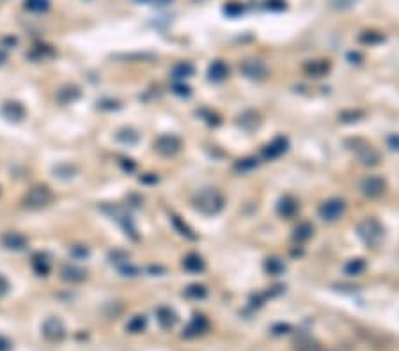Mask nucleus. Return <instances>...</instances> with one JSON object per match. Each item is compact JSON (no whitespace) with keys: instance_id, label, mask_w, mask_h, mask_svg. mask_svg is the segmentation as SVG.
<instances>
[{"instance_id":"f257e3e1","label":"nucleus","mask_w":399,"mask_h":351,"mask_svg":"<svg viewBox=\"0 0 399 351\" xmlns=\"http://www.w3.org/2000/svg\"><path fill=\"white\" fill-rule=\"evenodd\" d=\"M225 199L217 188H204L194 195V207L202 215H217L224 209Z\"/></svg>"},{"instance_id":"f03ea898","label":"nucleus","mask_w":399,"mask_h":351,"mask_svg":"<svg viewBox=\"0 0 399 351\" xmlns=\"http://www.w3.org/2000/svg\"><path fill=\"white\" fill-rule=\"evenodd\" d=\"M357 233L362 240L371 247H376L380 241L383 240V227L378 220H374V218H364L362 222H358L357 225Z\"/></svg>"},{"instance_id":"7ed1b4c3","label":"nucleus","mask_w":399,"mask_h":351,"mask_svg":"<svg viewBox=\"0 0 399 351\" xmlns=\"http://www.w3.org/2000/svg\"><path fill=\"white\" fill-rule=\"evenodd\" d=\"M53 201V194L48 186H34L30 188L29 192L23 197V204L30 209H41V207H47L48 204Z\"/></svg>"},{"instance_id":"20e7f679","label":"nucleus","mask_w":399,"mask_h":351,"mask_svg":"<svg viewBox=\"0 0 399 351\" xmlns=\"http://www.w3.org/2000/svg\"><path fill=\"white\" fill-rule=\"evenodd\" d=\"M346 211V202L343 199H328L319 206V218L325 222H336Z\"/></svg>"},{"instance_id":"39448f33","label":"nucleus","mask_w":399,"mask_h":351,"mask_svg":"<svg viewBox=\"0 0 399 351\" xmlns=\"http://www.w3.org/2000/svg\"><path fill=\"white\" fill-rule=\"evenodd\" d=\"M387 190V183L383 178L380 176H367V178L362 179L360 183V192L369 197V199H376V197H382Z\"/></svg>"},{"instance_id":"423d86ee","label":"nucleus","mask_w":399,"mask_h":351,"mask_svg":"<svg viewBox=\"0 0 399 351\" xmlns=\"http://www.w3.org/2000/svg\"><path fill=\"white\" fill-rule=\"evenodd\" d=\"M43 335L50 343H59L66 337V326L59 317H48L43 325Z\"/></svg>"},{"instance_id":"0eeeda50","label":"nucleus","mask_w":399,"mask_h":351,"mask_svg":"<svg viewBox=\"0 0 399 351\" xmlns=\"http://www.w3.org/2000/svg\"><path fill=\"white\" fill-rule=\"evenodd\" d=\"M154 149H156L160 154H163V156H172V154H176V152L181 149V139L172 135V133L161 135V137H158L156 142H154Z\"/></svg>"},{"instance_id":"6e6552de","label":"nucleus","mask_w":399,"mask_h":351,"mask_svg":"<svg viewBox=\"0 0 399 351\" xmlns=\"http://www.w3.org/2000/svg\"><path fill=\"white\" fill-rule=\"evenodd\" d=\"M242 73L247 76V78H250V80H263L264 76H266L268 69L261 60H245L242 62L240 66Z\"/></svg>"},{"instance_id":"1a4fd4ad","label":"nucleus","mask_w":399,"mask_h":351,"mask_svg":"<svg viewBox=\"0 0 399 351\" xmlns=\"http://www.w3.org/2000/svg\"><path fill=\"white\" fill-rule=\"evenodd\" d=\"M288 146H289L288 139L277 137L275 140H272L270 144L263 148V158L264 160H275V158H279L280 154H284L288 151Z\"/></svg>"},{"instance_id":"9d476101","label":"nucleus","mask_w":399,"mask_h":351,"mask_svg":"<svg viewBox=\"0 0 399 351\" xmlns=\"http://www.w3.org/2000/svg\"><path fill=\"white\" fill-rule=\"evenodd\" d=\"M355 151H357V156L358 160L364 163V165H378L380 163V152L376 151V149L373 148V146L369 144H364L362 142V146H358V148H355Z\"/></svg>"},{"instance_id":"9b49d317","label":"nucleus","mask_w":399,"mask_h":351,"mask_svg":"<svg viewBox=\"0 0 399 351\" xmlns=\"http://www.w3.org/2000/svg\"><path fill=\"white\" fill-rule=\"evenodd\" d=\"M2 115H4L7 121L20 123L21 119L25 117V106L18 101H5L4 105H2Z\"/></svg>"},{"instance_id":"f8f14e48","label":"nucleus","mask_w":399,"mask_h":351,"mask_svg":"<svg viewBox=\"0 0 399 351\" xmlns=\"http://www.w3.org/2000/svg\"><path fill=\"white\" fill-rule=\"evenodd\" d=\"M208 330V319L200 314H196L192 317V321L188 323V326L185 328V337H197V335L204 334Z\"/></svg>"},{"instance_id":"ddd939ff","label":"nucleus","mask_w":399,"mask_h":351,"mask_svg":"<svg viewBox=\"0 0 399 351\" xmlns=\"http://www.w3.org/2000/svg\"><path fill=\"white\" fill-rule=\"evenodd\" d=\"M27 238L23 236V234H20V233H5L4 236H2V245L5 247L7 250H23L27 247Z\"/></svg>"},{"instance_id":"4468645a","label":"nucleus","mask_w":399,"mask_h":351,"mask_svg":"<svg viewBox=\"0 0 399 351\" xmlns=\"http://www.w3.org/2000/svg\"><path fill=\"white\" fill-rule=\"evenodd\" d=\"M60 277H62L66 282H84V280L87 279V271L75 266V264H66V266H62V270H60Z\"/></svg>"},{"instance_id":"2eb2a0df","label":"nucleus","mask_w":399,"mask_h":351,"mask_svg":"<svg viewBox=\"0 0 399 351\" xmlns=\"http://www.w3.org/2000/svg\"><path fill=\"white\" fill-rule=\"evenodd\" d=\"M156 319L158 323L161 325V328H172V326L178 323V316H176V312L170 307H165V305H161V307H158L156 309Z\"/></svg>"},{"instance_id":"dca6fc26","label":"nucleus","mask_w":399,"mask_h":351,"mask_svg":"<svg viewBox=\"0 0 399 351\" xmlns=\"http://www.w3.org/2000/svg\"><path fill=\"white\" fill-rule=\"evenodd\" d=\"M277 209H279V215L284 216V218H291V216L297 215L298 211V202L291 197V195H286V197H282L279 202V206H277Z\"/></svg>"},{"instance_id":"f3484780","label":"nucleus","mask_w":399,"mask_h":351,"mask_svg":"<svg viewBox=\"0 0 399 351\" xmlns=\"http://www.w3.org/2000/svg\"><path fill=\"white\" fill-rule=\"evenodd\" d=\"M229 75V68H227V64L222 62V60H215L208 68V76L211 82H222L227 78Z\"/></svg>"},{"instance_id":"a211bd4d","label":"nucleus","mask_w":399,"mask_h":351,"mask_svg":"<svg viewBox=\"0 0 399 351\" xmlns=\"http://www.w3.org/2000/svg\"><path fill=\"white\" fill-rule=\"evenodd\" d=\"M80 98V89H78L77 85H64L62 89L57 91V100L64 105H68V103L75 101Z\"/></svg>"},{"instance_id":"6ab92c4d","label":"nucleus","mask_w":399,"mask_h":351,"mask_svg":"<svg viewBox=\"0 0 399 351\" xmlns=\"http://www.w3.org/2000/svg\"><path fill=\"white\" fill-rule=\"evenodd\" d=\"M183 268L187 271H190V273H200V271H204V268H206V264H204L202 257L197 254H188L187 257L183 259Z\"/></svg>"},{"instance_id":"aec40b11","label":"nucleus","mask_w":399,"mask_h":351,"mask_svg":"<svg viewBox=\"0 0 399 351\" xmlns=\"http://www.w3.org/2000/svg\"><path fill=\"white\" fill-rule=\"evenodd\" d=\"M194 66H192L190 62H178L172 68V78H176V80H185V78H190L192 75H194Z\"/></svg>"},{"instance_id":"412c9836","label":"nucleus","mask_w":399,"mask_h":351,"mask_svg":"<svg viewBox=\"0 0 399 351\" xmlns=\"http://www.w3.org/2000/svg\"><path fill=\"white\" fill-rule=\"evenodd\" d=\"M32 268L38 275L45 277L48 275V271H50V261L47 259V255L43 254H34L32 255Z\"/></svg>"},{"instance_id":"4be33fe9","label":"nucleus","mask_w":399,"mask_h":351,"mask_svg":"<svg viewBox=\"0 0 399 351\" xmlns=\"http://www.w3.org/2000/svg\"><path fill=\"white\" fill-rule=\"evenodd\" d=\"M364 270H365V261L360 257L349 259V261L344 264V273H346V275H351V277L360 275Z\"/></svg>"},{"instance_id":"5701e85b","label":"nucleus","mask_w":399,"mask_h":351,"mask_svg":"<svg viewBox=\"0 0 399 351\" xmlns=\"http://www.w3.org/2000/svg\"><path fill=\"white\" fill-rule=\"evenodd\" d=\"M146 326H148V317L142 314V316H133L126 325V330L132 332V334H140V332L146 330Z\"/></svg>"},{"instance_id":"b1692460","label":"nucleus","mask_w":399,"mask_h":351,"mask_svg":"<svg viewBox=\"0 0 399 351\" xmlns=\"http://www.w3.org/2000/svg\"><path fill=\"white\" fill-rule=\"evenodd\" d=\"M312 233H314V227L309 224V222H301V224H298L297 227H295V240L298 241H307L310 236H312Z\"/></svg>"},{"instance_id":"393cba45","label":"nucleus","mask_w":399,"mask_h":351,"mask_svg":"<svg viewBox=\"0 0 399 351\" xmlns=\"http://www.w3.org/2000/svg\"><path fill=\"white\" fill-rule=\"evenodd\" d=\"M208 295V289L204 288L202 284H192L185 289V296L187 298H192V300H200L204 296Z\"/></svg>"},{"instance_id":"a878e982","label":"nucleus","mask_w":399,"mask_h":351,"mask_svg":"<svg viewBox=\"0 0 399 351\" xmlns=\"http://www.w3.org/2000/svg\"><path fill=\"white\" fill-rule=\"evenodd\" d=\"M25 9L30 13H45L50 9V0H25Z\"/></svg>"},{"instance_id":"bb28decb","label":"nucleus","mask_w":399,"mask_h":351,"mask_svg":"<svg viewBox=\"0 0 399 351\" xmlns=\"http://www.w3.org/2000/svg\"><path fill=\"white\" fill-rule=\"evenodd\" d=\"M264 270H266L270 275H280V273L286 270V264L280 261V259L272 257V259H266V262H264Z\"/></svg>"},{"instance_id":"cd10ccee","label":"nucleus","mask_w":399,"mask_h":351,"mask_svg":"<svg viewBox=\"0 0 399 351\" xmlns=\"http://www.w3.org/2000/svg\"><path fill=\"white\" fill-rule=\"evenodd\" d=\"M328 66L327 62H309L305 64V71L309 73L310 76H323L325 73L328 71Z\"/></svg>"},{"instance_id":"c85d7f7f","label":"nucleus","mask_w":399,"mask_h":351,"mask_svg":"<svg viewBox=\"0 0 399 351\" xmlns=\"http://www.w3.org/2000/svg\"><path fill=\"white\" fill-rule=\"evenodd\" d=\"M172 224L176 225V229L179 231V234H183V236H187V238H190V240H194L196 238V234H194V231H192L190 227H188L187 224H183V220L179 218V216H176V215H172Z\"/></svg>"},{"instance_id":"c756f323","label":"nucleus","mask_w":399,"mask_h":351,"mask_svg":"<svg viewBox=\"0 0 399 351\" xmlns=\"http://www.w3.org/2000/svg\"><path fill=\"white\" fill-rule=\"evenodd\" d=\"M236 170H242V172H245V170H252L257 167V160L255 158H243V160H238L236 161Z\"/></svg>"},{"instance_id":"7c9ffc66","label":"nucleus","mask_w":399,"mask_h":351,"mask_svg":"<svg viewBox=\"0 0 399 351\" xmlns=\"http://www.w3.org/2000/svg\"><path fill=\"white\" fill-rule=\"evenodd\" d=\"M137 139H139V135H137L133 130H121L119 133H117V140H121V142H128V144H133Z\"/></svg>"},{"instance_id":"2f4dec72","label":"nucleus","mask_w":399,"mask_h":351,"mask_svg":"<svg viewBox=\"0 0 399 351\" xmlns=\"http://www.w3.org/2000/svg\"><path fill=\"white\" fill-rule=\"evenodd\" d=\"M297 348L298 351H318V344L312 341V339H301V341H298L297 343Z\"/></svg>"},{"instance_id":"473e14b6","label":"nucleus","mask_w":399,"mask_h":351,"mask_svg":"<svg viewBox=\"0 0 399 351\" xmlns=\"http://www.w3.org/2000/svg\"><path fill=\"white\" fill-rule=\"evenodd\" d=\"M362 43H369V45H373V43H380L383 41V36L382 34H376V32H364V34L360 36Z\"/></svg>"},{"instance_id":"72a5a7b5","label":"nucleus","mask_w":399,"mask_h":351,"mask_svg":"<svg viewBox=\"0 0 399 351\" xmlns=\"http://www.w3.org/2000/svg\"><path fill=\"white\" fill-rule=\"evenodd\" d=\"M69 254H71L73 257H77V259H85L87 255H89V249H85L84 245L71 247V249H69Z\"/></svg>"},{"instance_id":"f704fd0d","label":"nucleus","mask_w":399,"mask_h":351,"mask_svg":"<svg viewBox=\"0 0 399 351\" xmlns=\"http://www.w3.org/2000/svg\"><path fill=\"white\" fill-rule=\"evenodd\" d=\"M224 11H225V14H229V16H238V14L243 13V5L242 4H229Z\"/></svg>"},{"instance_id":"c9c22d12","label":"nucleus","mask_w":399,"mask_h":351,"mask_svg":"<svg viewBox=\"0 0 399 351\" xmlns=\"http://www.w3.org/2000/svg\"><path fill=\"white\" fill-rule=\"evenodd\" d=\"M266 7L272 11H282L286 7V0H266Z\"/></svg>"},{"instance_id":"e433bc0d","label":"nucleus","mask_w":399,"mask_h":351,"mask_svg":"<svg viewBox=\"0 0 399 351\" xmlns=\"http://www.w3.org/2000/svg\"><path fill=\"white\" fill-rule=\"evenodd\" d=\"M172 89H174V93L179 94V96H190V87H188V85L174 84L172 85Z\"/></svg>"},{"instance_id":"4c0bfd02","label":"nucleus","mask_w":399,"mask_h":351,"mask_svg":"<svg viewBox=\"0 0 399 351\" xmlns=\"http://www.w3.org/2000/svg\"><path fill=\"white\" fill-rule=\"evenodd\" d=\"M387 146L392 149V151H399V133H394L387 139Z\"/></svg>"},{"instance_id":"58836bf2","label":"nucleus","mask_w":399,"mask_h":351,"mask_svg":"<svg viewBox=\"0 0 399 351\" xmlns=\"http://www.w3.org/2000/svg\"><path fill=\"white\" fill-rule=\"evenodd\" d=\"M9 291V280L0 273V296H4Z\"/></svg>"},{"instance_id":"ea45409f","label":"nucleus","mask_w":399,"mask_h":351,"mask_svg":"<svg viewBox=\"0 0 399 351\" xmlns=\"http://www.w3.org/2000/svg\"><path fill=\"white\" fill-rule=\"evenodd\" d=\"M0 351H11V341L0 335Z\"/></svg>"},{"instance_id":"a19ab883","label":"nucleus","mask_w":399,"mask_h":351,"mask_svg":"<svg viewBox=\"0 0 399 351\" xmlns=\"http://www.w3.org/2000/svg\"><path fill=\"white\" fill-rule=\"evenodd\" d=\"M351 4H353V0H334V5H336V7H341V9L349 7Z\"/></svg>"},{"instance_id":"79ce46f5","label":"nucleus","mask_w":399,"mask_h":351,"mask_svg":"<svg viewBox=\"0 0 399 351\" xmlns=\"http://www.w3.org/2000/svg\"><path fill=\"white\" fill-rule=\"evenodd\" d=\"M348 59L351 60L353 64H358L362 60V55L358 53V51H351V53H348Z\"/></svg>"},{"instance_id":"37998d69","label":"nucleus","mask_w":399,"mask_h":351,"mask_svg":"<svg viewBox=\"0 0 399 351\" xmlns=\"http://www.w3.org/2000/svg\"><path fill=\"white\" fill-rule=\"evenodd\" d=\"M5 60H7V51L0 48V64H4Z\"/></svg>"}]
</instances>
